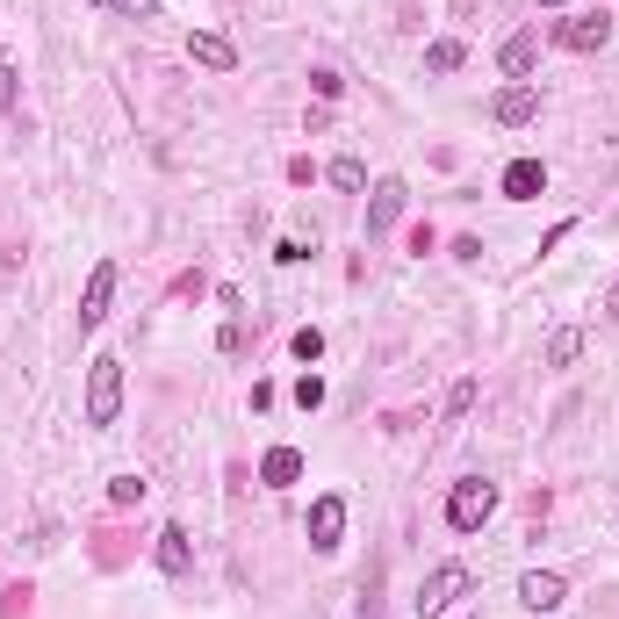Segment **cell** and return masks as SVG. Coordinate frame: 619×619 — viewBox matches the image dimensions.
I'll return each mask as SVG.
<instances>
[{"instance_id":"6da1fadb","label":"cell","mask_w":619,"mask_h":619,"mask_svg":"<svg viewBox=\"0 0 619 619\" xmlns=\"http://www.w3.org/2000/svg\"><path fill=\"white\" fill-rule=\"evenodd\" d=\"M490 512H498V482H490V476H462L447 490V526H454V534H476Z\"/></svg>"},{"instance_id":"7a4b0ae2","label":"cell","mask_w":619,"mask_h":619,"mask_svg":"<svg viewBox=\"0 0 619 619\" xmlns=\"http://www.w3.org/2000/svg\"><path fill=\"white\" fill-rule=\"evenodd\" d=\"M468 591H476V576H468L462 562H440V569L425 576V584H418V619H440V612H454V605H462Z\"/></svg>"},{"instance_id":"3957f363","label":"cell","mask_w":619,"mask_h":619,"mask_svg":"<svg viewBox=\"0 0 619 619\" xmlns=\"http://www.w3.org/2000/svg\"><path fill=\"white\" fill-rule=\"evenodd\" d=\"M122 418V361H94V375H86V425H116Z\"/></svg>"},{"instance_id":"277c9868","label":"cell","mask_w":619,"mask_h":619,"mask_svg":"<svg viewBox=\"0 0 619 619\" xmlns=\"http://www.w3.org/2000/svg\"><path fill=\"white\" fill-rule=\"evenodd\" d=\"M518 605H526L534 619H548V612L569 605V584L554 576V569H526V576H518Z\"/></svg>"},{"instance_id":"5b68a950","label":"cell","mask_w":619,"mask_h":619,"mask_svg":"<svg viewBox=\"0 0 619 619\" xmlns=\"http://www.w3.org/2000/svg\"><path fill=\"white\" fill-rule=\"evenodd\" d=\"M490 116H498L504 130H518V122H534V116H540V86H534V80H512V86H498V94H490Z\"/></svg>"},{"instance_id":"8992f818","label":"cell","mask_w":619,"mask_h":619,"mask_svg":"<svg viewBox=\"0 0 619 619\" xmlns=\"http://www.w3.org/2000/svg\"><path fill=\"white\" fill-rule=\"evenodd\" d=\"M339 534H346V498H339V490H325V498L310 504V548L331 554V548H339Z\"/></svg>"},{"instance_id":"52a82bcc","label":"cell","mask_w":619,"mask_h":619,"mask_svg":"<svg viewBox=\"0 0 619 619\" xmlns=\"http://www.w3.org/2000/svg\"><path fill=\"white\" fill-rule=\"evenodd\" d=\"M554 44H562V51H605V44H612V15H576V22H562V30H554Z\"/></svg>"},{"instance_id":"ba28073f","label":"cell","mask_w":619,"mask_h":619,"mask_svg":"<svg viewBox=\"0 0 619 619\" xmlns=\"http://www.w3.org/2000/svg\"><path fill=\"white\" fill-rule=\"evenodd\" d=\"M404 202H411V188H404V180H375V195H367V238H382V231H396V217H404Z\"/></svg>"},{"instance_id":"9c48e42d","label":"cell","mask_w":619,"mask_h":619,"mask_svg":"<svg viewBox=\"0 0 619 619\" xmlns=\"http://www.w3.org/2000/svg\"><path fill=\"white\" fill-rule=\"evenodd\" d=\"M108 295H116V259H102L94 275H86V295H80V331H94L108 317Z\"/></svg>"},{"instance_id":"30bf717a","label":"cell","mask_w":619,"mask_h":619,"mask_svg":"<svg viewBox=\"0 0 619 619\" xmlns=\"http://www.w3.org/2000/svg\"><path fill=\"white\" fill-rule=\"evenodd\" d=\"M504 195H512V202L548 195V166H540V159H512V166H504Z\"/></svg>"},{"instance_id":"8fae6325","label":"cell","mask_w":619,"mask_h":619,"mask_svg":"<svg viewBox=\"0 0 619 619\" xmlns=\"http://www.w3.org/2000/svg\"><path fill=\"white\" fill-rule=\"evenodd\" d=\"M159 569H166V576H188V569H195L188 526H159Z\"/></svg>"},{"instance_id":"7c38bea8","label":"cell","mask_w":619,"mask_h":619,"mask_svg":"<svg viewBox=\"0 0 619 619\" xmlns=\"http://www.w3.org/2000/svg\"><path fill=\"white\" fill-rule=\"evenodd\" d=\"M188 58H195V66H209V72H238V51H231L217 30H195L188 36Z\"/></svg>"},{"instance_id":"4fadbf2b","label":"cell","mask_w":619,"mask_h":619,"mask_svg":"<svg viewBox=\"0 0 619 619\" xmlns=\"http://www.w3.org/2000/svg\"><path fill=\"white\" fill-rule=\"evenodd\" d=\"M534 58H540V30H518V36H504L498 66L512 72V80H526V72H534Z\"/></svg>"},{"instance_id":"5bb4252c","label":"cell","mask_w":619,"mask_h":619,"mask_svg":"<svg viewBox=\"0 0 619 619\" xmlns=\"http://www.w3.org/2000/svg\"><path fill=\"white\" fill-rule=\"evenodd\" d=\"M295 476H303V454H295V447H275L267 462H259V482H267V490H289Z\"/></svg>"},{"instance_id":"9a60e30c","label":"cell","mask_w":619,"mask_h":619,"mask_svg":"<svg viewBox=\"0 0 619 619\" xmlns=\"http://www.w3.org/2000/svg\"><path fill=\"white\" fill-rule=\"evenodd\" d=\"M468 66V44L462 36H440V44H425V72H462Z\"/></svg>"},{"instance_id":"2e32d148","label":"cell","mask_w":619,"mask_h":619,"mask_svg":"<svg viewBox=\"0 0 619 619\" xmlns=\"http://www.w3.org/2000/svg\"><path fill=\"white\" fill-rule=\"evenodd\" d=\"M576 353H584V331H576V325H562V331L548 339V353H540V361H548V367H569Z\"/></svg>"},{"instance_id":"e0dca14e","label":"cell","mask_w":619,"mask_h":619,"mask_svg":"<svg viewBox=\"0 0 619 619\" xmlns=\"http://www.w3.org/2000/svg\"><path fill=\"white\" fill-rule=\"evenodd\" d=\"M476 396H482V382H476V375H462V382H454V389H447V425L476 411Z\"/></svg>"},{"instance_id":"ac0fdd59","label":"cell","mask_w":619,"mask_h":619,"mask_svg":"<svg viewBox=\"0 0 619 619\" xmlns=\"http://www.w3.org/2000/svg\"><path fill=\"white\" fill-rule=\"evenodd\" d=\"M331 188L361 195V188H367V166H361V159H331Z\"/></svg>"},{"instance_id":"d6986e66","label":"cell","mask_w":619,"mask_h":619,"mask_svg":"<svg viewBox=\"0 0 619 619\" xmlns=\"http://www.w3.org/2000/svg\"><path fill=\"white\" fill-rule=\"evenodd\" d=\"M289 346H295V361H303V367H310V361H325V331H317V325H303Z\"/></svg>"},{"instance_id":"ffe728a7","label":"cell","mask_w":619,"mask_h":619,"mask_svg":"<svg viewBox=\"0 0 619 619\" xmlns=\"http://www.w3.org/2000/svg\"><path fill=\"white\" fill-rule=\"evenodd\" d=\"M94 8H116L130 22H159V0H94Z\"/></svg>"},{"instance_id":"44dd1931","label":"cell","mask_w":619,"mask_h":619,"mask_svg":"<svg viewBox=\"0 0 619 619\" xmlns=\"http://www.w3.org/2000/svg\"><path fill=\"white\" fill-rule=\"evenodd\" d=\"M108 504H144V476H116L108 482Z\"/></svg>"},{"instance_id":"7402d4cb","label":"cell","mask_w":619,"mask_h":619,"mask_svg":"<svg viewBox=\"0 0 619 619\" xmlns=\"http://www.w3.org/2000/svg\"><path fill=\"white\" fill-rule=\"evenodd\" d=\"M295 404H303V411H317V404H325V375H303V382H295Z\"/></svg>"},{"instance_id":"603a6c76","label":"cell","mask_w":619,"mask_h":619,"mask_svg":"<svg viewBox=\"0 0 619 619\" xmlns=\"http://www.w3.org/2000/svg\"><path fill=\"white\" fill-rule=\"evenodd\" d=\"M303 259H310L303 238H281V245H275V267H303Z\"/></svg>"},{"instance_id":"cb8c5ba5","label":"cell","mask_w":619,"mask_h":619,"mask_svg":"<svg viewBox=\"0 0 619 619\" xmlns=\"http://www.w3.org/2000/svg\"><path fill=\"white\" fill-rule=\"evenodd\" d=\"M15 94H22V72H15V66H0V116L15 108Z\"/></svg>"},{"instance_id":"d4e9b609","label":"cell","mask_w":619,"mask_h":619,"mask_svg":"<svg viewBox=\"0 0 619 619\" xmlns=\"http://www.w3.org/2000/svg\"><path fill=\"white\" fill-rule=\"evenodd\" d=\"M310 86H317V102H339L346 80H339V72H310Z\"/></svg>"},{"instance_id":"484cf974","label":"cell","mask_w":619,"mask_h":619,"mask_svg":"<svg viewBox=\"0 0 619 619\" xmlns=\"http://www.w3.org/2000/svg\"><path fill=\"white\" fill-rule=\"evenodd\" d=\"M605 317H619V281H612V289H605Z\"/></svg>"},{"instance_id":"4316f807","label":"cell","mask_w":619,"mask_h":619,"mask_svg":"<svg viewBox=\"0 0 619 619\" xmlns=\"http://www.w3.org/2000/svg\"><path fill=\"white\" fill-rule=\"evenodd\" d=\"M534 8H569V0H534Z\"/></svg>"}]
</instances>
